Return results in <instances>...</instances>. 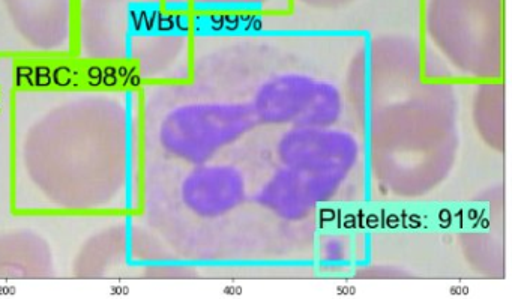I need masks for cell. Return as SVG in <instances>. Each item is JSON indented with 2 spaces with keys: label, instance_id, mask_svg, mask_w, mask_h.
<instances>
[{
  "label": "cell",
  "instance_id": "cell-1",
  "mask_svg": "<svg viewBox=\"0 0 512 299\" xmlns=\"http://www.w3.org/2000/svg\"><path fill=\"white\" fill-rule=\"evenodd\" d=\"M142 89H16L8 106L14 220L142 214Z\"/></svg>",
  "mask_w": 512,
  "mask_h": 299
},
{
  "label": "cell",
  "instance_id": "cell-6",
  "mask_svg": "<svg viewBox=\"0 0 512 299\" xmlns=\"http://www.w3.org/2000/svg\"><path fill=\"white\" fill-rule=\"evenodd\" d=\"M8 209V124L0 116V227L10 220Z\"/></svg>",
  "mask_w": 512,
  "mask_h": 299
},
{
  "label": "cell",
  "instance_id": "cell-2",
  "mask_svg": "<svg viewBox=\"0 0 512 299\" xmlns=\"http://www.w3.org/2000/svg\"><path fill=\"white\" fill-rule=\"evenodd\" d=\"M329 85L316 83L305 76L280 77L272 80L257 97L256 112L275 124L298 122L302 127H316L325 107Z\"/></svg>",
  "mask_w": 512,
  "mask_h": 299
},
{
  "label": "cell",
  "instance_id": "cell-4",
  "mask_svg": "<svg viewBox=\"0 0 512 299\" xmlns=\"http://www.w3.org/2000/svg\"><path fill=\"white\" fill-rule=\"evenodd\" d=\"M50 242L28 227H0V278L55 277L58 262Z\"/></svg>",
  "mask_w": 512,
  "mask_h": 299
},
{
  "label": "cell",
  "instance_id": "cell-5",
  "mask_svg": "<svg viewBox=\"0 0 512 299\" xmlns=\"http://www.w3.org/2000/svg\"><path fill=\"white\" fill-rule=\"evenodd\" d=\"M338 182L340 179L331 176L287 167L266 185L263 200L283 217L299 218L308 214L326 194H331Z\"/></svg>",
  "mask_w": 512,
  "mask_h": 299
},
{
  "label": "cell",
  "instance_id": "cell-3",
  "mask_svg": "<svg viewBox=\"0 0 512 299\" xmlns=\"http://www.w3.org/2000/svg\"><path fill=\"white\" fill-rule=\"evenodd\" d=\"M296 134V133H295ZM283 161L289 167L308 170L319 175L343 179L355 163L356 146L350 137L341 133L302 130L287 140Z\"/></svg>",
  "mask_w": 512,
  "mask_h": 299
}]
</instances>
